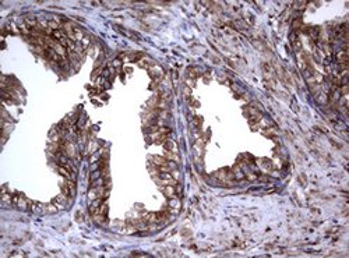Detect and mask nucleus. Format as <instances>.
Wrapping results in <instances>:
<instances>
[{"instance_id": "f257e3e1", "label": "nucleus", "mask_w": 349, "mask_h": 258, "mask_svg": "<svg viewBox=\"0 0 349 258\" xmlns=\"http://www.w3.org/2000/svg\"><path fill=\"white\" fill-rule=\"evenodd\" d=\"M53 204L58 206V208H63V206H64V205L67 204V197L64 195V194H63V195L56 197V198L53 200Z\"/></svg>"}, {"instance_id": "f03ea898", "label": "nucleus", "mask_w": 349, "mask_h": 258, "mask_svg": "<svg viewBox=\"0 0 349 258\" xmlns=\"http://www.w3.org/2000/svg\"><path fill=\"white\" fill-rule=\"evenodd\" d=\"M25 23H27L29 27H32V28H34V27L36 25V20L32 18V17H28V18H25Z\"/></svg>"}]
</instances>
